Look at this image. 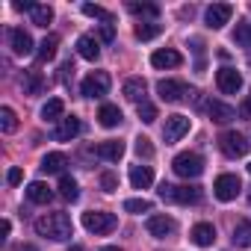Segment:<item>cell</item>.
I'll use <instances>...</instances> for the list:
<instances>
[{
  "instance_id": "6da1fadb",
  "label": "cell",
  "mask_w": 251,
  "mask_h": 251,
  "mask_svg": "<svg viewBox=\"0 0 251 251\" xmlns=\"http://www.w3.org/2000/svg\"><path fill=\"white\" fill-rule=\"evenodd\" d=\"M36 233L45 239H53V242H65L74 236V225L65 213H48V216L36 219Z\"/></svg>"
},
{
  "instance_id": "7a4b0ae2",
  "label": "cell",
  "mask_w": 251,
  "mask_h": 251,
  "mask_svg": "<svg viewBox=\"0 0 251 251\" xmlns=\"http://www.w3.org/2000/svg\"><path fill=\"white\" fill-rule=\"evenodd\" d=\"M83 227L95 236H103V233H112L118 227V219L115 213H103V210H89L83 213Z\"/></svg>"
},
{
  "instance_id": "3957f363",
  "label": "cell",
  "mask_w": 251,
  "mask_h": 251,
  "mask_svg": "<svg viewBox=\"0 0 251 251\" xmlns=\"http://www.w3.org/2000/svg\"><path fill=\"white\" fill-rule=\"evenodd\" d=\"M201 186H172V183H160V198L172 201V204H198L201 201Z\"/></svg>"
},
{
  "instance_id": "277c9868",
  "label": "cell",
  "mask_w": 251,
  "mask_h": 251,
  "mask_svg": "<svg viewBox=\"0 0 251 251\" xmlns=\"http://www.w3.org/2000/svg\"><path fill=\"white\" fill-rule=\"evenodd\" d=\"M172 169H175L177 177H186V180H189V177H198V175L204 172V160H201V154L186 151V154H177V157H175Z\"/></svg>"
},
{
  "instance_id": "5b68a950",
  "label": "cell",
  "mask_w": 251,
  "mask_h": 251,
  "mask_svg": "<svg viewBox=\"0 0 251 251\" xmlns=\"http://www.w3.org/2000/svg\"><path fill=\"white\" fill-rule=\"evenodd\" d=\"M248 145H251V142H245V136L236 133V130H225V133L219 136V148H222V154L230 157V160L245 157V154H248Z\"/></svg>"
},
{
  "instance_id": "8992f818",
  "label": "cell",
  "mask_w": 251,
  "mask_h": 251,
  "mask_svg": "<svg viewBox=\"0 0 251 251\" xmlns=\"http://www.w3.org/2000/svg\"><path fill=\"white\" fill-rule=\"evenodd\" d=\"M189 127H192V121H189L186 115H169L166 124H163V139H166V145L180 142V139L189 133Z\"/></svg>"
},
{
  "instance_id": "52a82bcc",
  "label": "cell",
  "mask_w": 251,
  "mask_h": 251,
  "mask_svg": "<svg viewBox=\"0 0 251 251\" xmlns=\"http://www.w3.org/2000/svg\"><path fill=\"white\" fill-rule=\"evenodd\" d=\"M109 86H112V80H109L106 71H92V74L83 80L80 92H83V98H103V95L109 92Z\"/></svg>"
},
{
  "instance_id": "ba28073f",
  "label": "cell",
  "mask_w": 251,
  "mask_h": 251,
  "mask_svg": "<svg viewBox=\"0 0 251 251\" xmlns=\"http://www.w3.org/2000/svg\"><path fill=\"white\" fill-rule=\"evenodd\" d=\"M239 189H242V180L236 175H219L216 183H213V192H216L219 201H233L239 195Z\"/></svg>"
},
{
  "instance_id": "9c48e42d",
  "label": "cell",
  "mask_w": 251,
  "mask_h": 251,
  "mask_svg": "<svg viewBox=\"0 0 251 251\" xmlns=\"http://www.w3.org/2000/svg\"><path fill=\"white\" fill-rule=\"evenodd\" d=\"M230 15H233V6H230V3H213V6H207L204 21H207L210 30H222V27L230 21Z\"/></svg>"
},
{
  "instance_id": "30bf717a",
  "label": "cell",
  "mask_w": 251,
  "mask_h": 251,
  "mask_svg": "<svg viewBox=\"0 0 251 251\" xmlns=\"http://www.w3.org/2000/svg\"><path fill=\"white\" fill-rule=\"evenodd\" d=\"M216 83H219V89H222L225 95H236V92L242 89V74H239L236 68L225 65V68H219V74H216Z\"/></svg>"
},
{
  "instance_id": "8fae6325",
  "label": "cell",
  "mask_w": 251,
  "mask_h": 251,
  "mask_svg": "<svg viewBox=\"0 0 251 251\" xmlns=\"http://www.w3.org/2000/svg\"><path fill=\"white\" fill-rule=\"evenodd\" d=\"M145 227H148V233H151V236L166 239V236H172V233L177 230V222H175L172 216H148Z\"/></svg>"
},
{
  "instance_id": "7c38bea8",
  "label": "cell",
  "mask_w": 251,
  "mask_h": 251,
  "mask_svg": "<svg viewBox=\"0 0 251 251\" xmlns=\"http://www.w3.org/2000/svg\"><path fill=\"white\" fill-rule=\"evenodd\" d=\"M6 36H9V48H12V53H15V56H30V53H33V39H30V33H27V30L12 27Z\"/></svg>"
},
{
  "instance_id": "4fadbf2b",
  "label": "cell",
  "mask_w": 251,
  "mask_h": 251,
  "mask_svg": "<svg viewBox=\"0 0 251 251\" xmlns=\"http://www.w3.org/2000/svg\"><path fill=\"white\" fill-rule=\"evenodd\" d=\"M157 95H160L166 103H177V100H183L189 92H186V86H183L180 80H160V83H157Z\"/></svg>"
},
{
  "instance_id": "5bb4252c",
  "label": "cell",
  "mask_w": 251,
  "mask_h": 251,
  "mask_svg": "<svg viewBox=\"0 0 251 251\" xmlns=\"http://www.w3.org/2000/svg\"><path fill=\"white\" fill-rule=\"evenodd\" d=\"M80 130H83L80 118H77V115H65V118L56 124V130H53V139H56V142H71V139H74Z\"/></svg>"
},
{
  "instance_id": "9a60e30c",
  "label": "cell",
  "mask_w": 251,
  "mask_h": 251,
  "mask_svg": "<svg viewBox=\"0 0 251 251\" xmlns=\"http://www.w3.org/2000/svg\"><path fill=\"white\" fill-rule=\"evenodd\" d=\"M92 151H95V157H100V160H106V163H118V160L124 157V142L109 139V142H100V145L92 148Z\"/></svg>"
},
{
  "instance_id": "2e32d148",
  "label": "cell",
  "mask_w": 251,
  "mask_h": 251,
  "mask_svg": "<svg viewBox=\"0 0 251 251\" xmlns=\"http://www.w3.org/2000/svg\"><path fill=\"white\" fill-rule=\"evenodd\" d=\"M180 62H183V56L177 50H172V48H163V50L151 53V65L154 68H177Z\"/></svg>"
},
{
  "instance_id": "e0dca14e",
  "label": "cell",
  "mask_w": 251,
  "mask_h": 251,
  "mask_svg": "<svg viewBox=\"0 0 251 251\" xmlns=\"http://www.w3.org/2000/svg\"><path fill=\"white\" fill-rule=\"evenodd\" d=\"M189 239H192L195 245H201V248H207V245H213V242H216V227H213L210 222H198V225L192 227V233H189Z\"/></svg>"
},
{
  "instance_id": "ac0fdd59",
  "label": "cell",
  "mask_w": 251,
  "mask_h": 251,
  "mask_svg": "<svg viewBox=\"0 0 251 251\" xmlns=\"http://www.w3.org/2000/svg\"><path fill=\"white\" fill-rule=\"evenodd\" d=\"M207 112H210V118L219 121V124H227V121L236 118V109L227 106V103H222V100H210V103H207Z\"/></svg>"
},
{
  "instance_id": "d6986e66",
  "label": "cell",
  "mask_w": 251,
  "mask_h": 251,
  "mask_svg": "<svg viewBox=\"0 0 251 251\" xmlns=\"http://www.w3.org/2000/svg\"><path fill=\"white\" fill-rule=\"evenodd\" d=\"M130 183H133V189H148L154 183V169L151 166H133L130 169Z\"/></svg>"
},
{
  "instance_id": "ffe728a7",
  "label": "cell",
  "mask_w": 251,
  "mask_h": 251,
  "mask_svg": "<svg viewBox=\"0 0 251 251\" xmlns=\"http://www.w3.org/2000/svg\"><path fill=\"white\" fill-rule=\"evenodd\" d=\"M145 80L142 77H130L127 83H124V98L133 100V103H145Z\"/></svg>"
},
{
  "instance_id": "44dd1931",
  "label": "cell",
  "mask_w": 251,
  "mask_h": 251,
  "mask_svg": "<svg viewBox=\"0 0 251 251\" xmlns=\"http://www.w3.org/2000/svg\"><path fill=\"white\" fill-rule=\"evenodd\" d=\"M77 53H80L83 59H89V62H95V59L100 56V48H98V39H95V36H80V39H77Z\"/></svg>"
},
{
  "instance_id": "7402d4cb",
  "label": "cell",
  "mask_w": 251,
  "mask_h": 251,
  "mask_svg": "<svg viewBox=\"0 0 251 251\" xmlns=\"http://www.w3.org/2000/svg\"><path fill=\"white\" fill-rule=\"evenodd\" d=\"M65 166H68V160H65V154H59V151H50V154L42 157V172H45V175H59Z\"/></svg>"
},
{
  "instance_id": "603a6c76",
  "label": "cell",
  "mask_w": 251,
  "mask_h": 251,
  "mask_svg": "<svg viewBox=\"0 0 251 251\" xmlns=\"http://www.w3.org/2000/svg\"><path fill=\"white\" fill-rule=\"evenodd\" d=\"M27 198H30L33 204H48V201L53 198V192H50V186H48V183L33 180V183L27 186Z\"/></svg>"
},
{
  "instance_id": "cb8c5ba5",
  "label": "cell",
  "mask_w": 251,
  "mask_h": 251,
  "mask_svg": "<svg viewBox=\"0 0 251 251\" xmlns=\"http://www.w3.org/2000/svg\"><path fill=\"white\" fill-rule=\"evenodd\" d=\"M98 121L103 124V127H118V124H121V109L115 103H103L98 109Z\"/></svg>"
},
{
  "instance_id": "d4e9b609",
  "label": "cell",
  "mask_w": 251,
  "mask_h": 251,
  "mask_svg": "<svg viewBox=\"0 0 251 251\" xmlns=\"http://www.w3.org/2000/svg\"><path fill=\"white\" fill-rule=\"evenodd\" d=\"M42 118H45V121H62V118H65V103H62V98H50V100L42 106Z\"/></svg>"
},
{
  "instance_id": "484cf974",
  "label": "cell",
  "mask_w": 251,
  "mask_h": 251,
  "mask_svg": "<svg viewBox=\"0 0 251 251\" xmlns=\"http://www.w3.org/2000/svg\"><path fill=\"white\" fill-rule=\"evenodd\" d=\"M56 48H59V36H45L42 39V45H39V50H36V56H39V62H48V59H53L56 56Z\"/></svg>"
},
{
  "instance_id": "4316f807",
  "label": "cell",
  "mask_w": 251,
  "mask_h": 251,
  "mask_svg": "<svg viewBox=\"0 0 251 251\" xmlns=\"http://www.w3.org/2000/svg\"><path fill=\"white\" fill-rule=\"evenodd\" d=\"M233 245L251 248V222H236L233 225Z\"/></svg>"
},
{
  "instance_id": "83f0119b",
  "label": "cell",
  "mask_w": 251,
  "mask_h": 251,
  "mask_svg": "<svg viewBox=\"0 0 251 251\" xmlns=\"http://www.w3.org/2000/svg\"><path fill=\"white\" fill-rule=\"evenodd\" d=\"M30 18H33V24H36V27H48V24L53 21V9H50L48 3H36V6H33V12H30Z\"/></svg>"
},
{
  "instance_id": "f1b7e54d",
  "label": "cell",
  "mask_w": 251,
  "mask_h": 251,
  "mask_svg": "<svg viewBox=\"0 0 251 251\" xmlns=\"http://www.w3.org/2000/svg\"><path fill=\"white\" fill-rule=\"evenodd\" d=\"M45 89V77L39 71H27L24 74V95H39Z\"/></svg>"
},
{
  "instance_id": "f546056e",
  "label": "cell",
  "mask_w": 251,
  "mask_h": 251,
  "mask_svg": "<svg viewBox=\"0 0 251 251\" xmlns=\"http://www.w3.org/2000/svg\"><path fill=\"white\" fill-rule=\"evenodd\" d=\"M59 192H62V198H65V201H77V198H80L77 180H74L71 175H62V177H59Z\"/></svg>"
},
{
  "instance_id": "4dcf8cb0",
  "label": "cell",
  "mask_w": 251,
  "mask_h": 251,
  "mask_svg": "<svg viewBox=\"0 0 251 251\" xmlns=\"http://www.w3.org/2000/svg\"><path fill=\"white\" fill-rule=\"evenodd\" d=\"M233 42H236L239 48L251 50V24H248V21H239V24H236V30H233Z\"/></svg>"
},
{
  "instance_id": "1f68e13d",
  "label": "cell",
  "mask_w": 251,
  "mask_h": 251,
  "mask_svg": "<svg viewBox=\"0 0 251 251\" xmlns=\"http://www.w3.org/2000/svg\"><path fill=\"white\" fill-rule=\"evenodd\" d=\"M15 127H18V118L12 112V106H0V130H3V133H15Z\"/></svg>"
},
{
  "instance_id": "d6a6232c",
  "label": "cell",
  "mask_w": 251,
  "mask_h": 251,
  "mask_svg": "<svg viewBox=\"0 0 251 251\" xmlns=\"http://www.w3.org/2000/svg\"><path fill=\"white\" fill-rule=\"evenodd\" d=\"M127 9L133 12V15H142V18H160V6L157 3H127Z\"/></svg>"
},
{
  "instance_id": "836d02e7",
  "label": "cell",
  "mask_w": 251,
  "mask_h": 251,
  "mask_svg": "<svg viewBox=\"0 0 251 251\" xmlns=\"http://www.w3.org/2000/svg\"><path fill=\"white\" fill-rule=\"evenodd\" d=\"M133 33H136V39H139V42H151V39H157V36L163 33V27H160V24H154V21H151V24H136V30H133Z\"/></svg>"
},
{
  "instance_id": "e575fe53",
  "label": "cell",
  "mask_w": 251,
  "mask_h": 251,
  "mask_svg": "<svg viewBox=\"0 0 251 251\" xmlns=\"http://www.w3.org/2000/svg\"><path fill=\"white\" fill-rule=\"evenodd\" d=\"M83 15H89V18H100L103 24H112V12H106L103 6H95V3H83Z\"/></svg>"
},
{
  "instance_id": "d590c367",
  "label": "cell",
  "mask_w": 251,
  "mask_h": 251,
  "mask_svg": "<svg viewBox=\"0 0 251 251\" xmlns=\"http://www.w3.org/2000/svg\"><path fill=\"white\" fill-rule=\"evenodd\" d=\"M124 210H127V213H148L151 201L148 198H127V201H124Z\"/></svg>"
},
{
  "instance_id": "8d00e7d4",
  "label": "cell",
  "mask_w": 251,
  "mask_h": 251,
  "mask_svg": "<svg viewBox=\"0 0 251 251\" xmlns=\"http://www.w3.org/2000/svg\"><path fill=\"white\" fill-rule=\"evenodd\" d=\"M133 148H136V154H139V157H145V160H151V157H154V145H151V139H148V136H139Z\"/></svg>"
},
{
  "instance_id": "74e56055",
  "label": "cell",
  "mask_w": 251,
  "mask_h": 251,
  "mask_svg": "<svg viewBox=\"0 0 251 251\" xmlns=\"http://www.w3.org/2000/svg\"><path fill=\"white\" fill-rule=\"evenodd\" d=\"M139 118H142L145 124H154V121H157V106H154V103H148V100H145V103H139Z\"/></svg>"
},
{
  "instance_id": "f35d334b",
  "label": "cell",
  "mask_w": 251,
  "mask_h": 251,
  "mask_svg": "<svg viewBox=\"0 0 251 251\" xmlns=\"http://www.w3.org/2000/svg\"><path fill=\"white\" fill-rule=\"evenodd\" d=\"M100 186H103V192H115L118 189V177L112 172H103L100 175Z\"/></svg>"
},
{
  "instance_id": "ab89813d",
  "label": "cell",
  "mask_w": 251,
  "mask_h": 251,
  "mask_svg": "<svg viewBox=\"0 0 251 251\" xmlns=\"http://www.w3.org/2000/svg\"><path fill=\"white\" fill-rule=\"evenodd\" d=\"M98 36H100V42H106V45H109V42L115 39V27H112V24H100Z\"/></svg>"
},
{
  "instance_id": "60d3db41",
  "label": "cell",
  "mask_w": 251,
  "mask_h": 251,
  "mask_svg": "<svg viewBox=\"0 0 251 251\" xmlns=\"http://www.w3.org/2000/svg\"><path fill=\"white\" fill-rule=\"evenodd\" d=\"M71 77H74V62L68 59V62H62V83L71 86Z\"/></svg>"
},
{
  "instance_id": "b9f144b4",
  "label": "cell",
  "mask_w": 251,
  "mask_h": 251,
  "mask_svg": "<svg viewBox=\"0 0 251 251\" xmlns=\"http://www.w3.org/2000/svg\"><path fill=\"white\" fill-rule=\"evenodd\" d=\"M21 177H24V175H21V169H9V175H6L9 186H18V183H21Z\"/></svg>"
},
{
  "instance_id": "7bdbcfd3",
  "label": "cell",
  "mask_w": 251,
  "mask_h": 251,
  "mask_svg": "<svg viewBox=\"0 0 251 251\" xmlns=\"http://www.w3.org/2000/svg\"><path fill=\"white\" fill-rule=\"evenodd\" d=\"M33 6H36V3H30V0H18V3H15L18 12H33Z\"/></svg>"
},
{
  "instance_id": "ee69618b",
  "label": "cell",
  "mask_w": 251,
  "mask_h": 251,
  "mask_svg": "<svg viewBox=\"0 0 251 251\" xmlns=\"http://www.w3.org/2000/svg\"><path fill=\"white\" fill-rule=\"evenodd\" d=\"M9 230H12V225H9V219H3V222H0V233H3V239L9 236Z\"/></svg>"
},
{
  "instance_id": "f6af8a7d",
  "label": "cell",
  "mask_w": 251,
  "mask_h": 251,
  "mask_svg": "<svg viewBox=\"0 0 251 251\" xmlns=\"http://www.w3.org/2000/svg\"><path fill=\"white\" fill-rule=\"evenodd\" d=\"M239 112H242V115H251V95H248V100L242 103V109H239Z\"/></svg>"
},
{
  "instance_id": "bcb514c9",
  "label": "cell",
  "mask_w": 251,
  "mask_h": 251,
  "mask_svg": "<svg viewBox=\"0 0 251 251\" xmlns=\"http://www.w3.org/2000/svg\"><path fill=\"white\" fill-rule=\"evenodd\" d=\"M15 251H39V248H36V245H18Z\"/></svg>"
},
{
  "instance_id": "7dc6e473",
  "label": "cell",
  "mask_w": 251,
  "mask_h": 251,
  "mask_svg": "<svg viewBox=\"0 0 251 251\" xmlns=\"http://www.w3.org/2000/svg\"><path fill=\"white\" fill-rule=\"evenodd\" d=\"M100 251H121L118 245H106V248H100Z\"/></svg>"
},
{
  "instance_id": "c3c4849f",
  "label": "cell",
  "mask_w": 251,
  "mask_h": 251,
  "mask_svg": "<svg viewBox=\"0 0 251 251\" xmlns=\"http://www.w3.org/2000/svg\"><path fill=\"white\" fill-rule=\"evenodd\" d=\"M68 251H83V248H80V245H71V248H68Z\"/></svg>"
},
{
  "instance_id": "681fc988",
  "label": "cell",
  "mask_w": 251,
  "mask_h": 251,
  "mask_svg": "<svg viewBox=\"0 0 251 251\" xmlns=\"http://www.w3.org/2000/svg\"><path fill=\"white\" fill-rule=\"evenodd\" d=\"M248 172H251V163H248Z\"/></svg>"
},
{
  "instance_id": "f907efd6",
  "label": "cell",
  "mask_w": 251,
  "mask_h": 251,
  "mask_svg": "<svg viewBox=\"0 0 251 251\" xmlns=\"http://www.w3.org/2000/svg\"><path fill=\"white\" fill-rule=\"evenodd\" d=\"M248 201H251V192H248Z\"/></svg>"
}]
</instances>
